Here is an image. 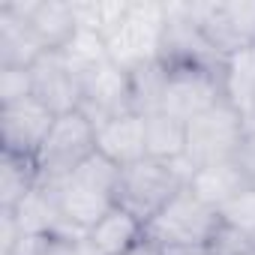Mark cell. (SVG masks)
<instances>
[{"mask_svg": "<svg viewBox=\"0 0 255 255\" xmlns=\"http://www.w3.org/2000/svg\"><path fill=\"white\" fill-rule=\"evenodd\" d=\"M33 96L30 69H0V105L24 102Z\"/></svg>", "mask_w": 255, "mask_h": 255, "instance_id": "cb8c5ba5", "label": "cell"}, {"mask_svg": "<svg viewBox=\"0 0 255 255\" xmlns=\"http://www.w3.org/2000/svg\"><path fill=\"white\" fill-rule=\"evenodd\" d=\"M144 222L126 213L123 207H111L84 237L96 255H126L138 240H144Z\"/></svg>", "mask_w": 255, "mask_h": 255, "instance_id": "2e32d148", "label": "cell"}, {"mask_svg": "<svg viewBox=\"0 0 255 255\" xmlns=\"http://www.w3.org/2000/svg\"><path fill=\"white\" fill-rule=\"evenodd\" d=\"M192 12L222 60L255 45V0H192Z\"/></svg>", "mask_w": 255, "mask_h": 255, "instance_id": "ba28073f", "label": "cell"}, {"mask_svg": "<svg viewBox=\"0 0 255 255\" xmlns=\"http://www.w3.org/2000/svg\"><path fill=\"white\" fill-rule=\"evenodd\" d=\"M42 54L45 45L30 24L9 3H0V69H30Z\"/></svg>", "mask_w": 255, "mask_h": 255, "instance_id": "9a60e30c", "label": "cell"}, {"mask_svg": "<svg viewBox=\"0 0 255 255\" xmlns=\"http://www.w3.org/2000/svg\"><path fill=\"white\" fill-rule=\"evenodd\" d=\"M6 3L30 24L45 51H63L81 30L75 0L72 3L66 0H6Z\"/></svg>", "mask_w": 255, "mask_h": 255, "instance_id": "4fadbf2b", "label": "cell"}, {"mask_svg": "<svg viewBox=\"0 0 255 255\" xmlns=\"http://www.w3.org/2000/svg\"><path fill=\"white\" fill-rule=\"evenodd\" d=\"M219 219H222V225L255 240V186H246L225 207H219Z\"/></svg>", "mask_w": 255, "mask_h": 255, "instance_id": "603a6c76", "label": "cell"}, {"mask_svg": "<svg viewBox=\"0 0 255 255\" xmlns=\"http://www.w3.org/2000/svg\"><path fill=\"white\" fill-rule=\"evenodd\" d=\"M96 153L126 168L147 159V132L141 114H123L96 126Z\"/></svg>", "mask_w": 255, "mask_h": 255, "instance_id": "5bb4252c", "label": "cell"}, {"mask_svg": "<svg viewBox=\"0 0 255 255\" xmlns=\"http://www.w3.org/2000/svg\"><path fill=\"white\" fill-rule=\"evenodd\" d=\"M237 165L255 186V111L243 114V135H240V150H237Z\"/></svg>", "mask_w": 255, "mask_h": 255, "instance_id": "d4e9b609", "label": "cell"}, {"mask_svg": "<svg viewBox=\"0 0 255 255\" xmlns=\"http://www.w3.org/2000/svg\"><path fill=\"white\" fill-rule=\"evenodd\" d=\"M192 165L186 159L180 162H159V159H141L135 165L120 168L117 180V207L132 213L144 225L189 183Z\"/></svg>", "mask_w": 255, "mask_h": 255, "instance_id": "7a4b0ae2", "label": "cell"}, {"mask_svg": "<svg viewBox=\"0 0 255 255\" xmlns=\"http://www.w3.org/2000/svg\"><path fill=\"white\" fill-rule=\"evenodd\" d=\"M144 132H147V159L159 162H180L186 156V123L159 111L144 117Z\"/></svg>", "mask_w": 255, "mask_h": 255, "instance_id": "d6986e66", "label": "cell"}, {"mask_svg": "<svg viewBox=\"0 0 255 255\" xmlns=\"http://www.w3.org/2000/svg\"><path fill=\"white\" fill-rule=\"evenodd\" d=\"M222 99V66H168L162 111L189 123Z\"/></svg>", "mask_w": 255, "mask_h": 255, "instance_id": "52a82bcc", "label": "cell"}, {"mask_svg": "<svg viewBox=\"0 0 255 255\" xmlns=\"http://www.w3.org/2000/svg\"><path fill=\"white\" fill-rule=\"evenodd\" d=\"M78 111L93 123L102 126L114 117L132 114L129 99V72L120 69L114 60H105L81 75V105Z\"/></svg>", "mask_w": 255, "mask_h": 255, "instance_id": "30bf717a", "label": "cell"}, {"mask_svg": "<svg viewBox=\"0 0 255 255\" xmlns=\"http://www.w3.org/2000/svg\"><path fill=\"white\" fill-rule=\"evenodd\" d=\"M159 60L168 66H222V54L207 42L192 3H165Z\"/></svg>", "mask_w": 255, "mask_h": 255, "instance_id": "9c48e42d", "label": "cell"}, {"mask_svg": "<svg viewBox=\"0 0 255 255\" xmlns=\"http://www.w3.org/2000/svg\"><path fill=\"white\" fill-rule=\"evenodd\" d=\"M246 186H252L249 183V177L243 174V168L237 165V159H231V162H216V165H201V168H195L192 171V177H189V189L201 198V201H207L210 207H225L234 195H240Z\"/></svg>", "mask_w": 255, "mask_h": 255, "instance_id": "e0dca14e", "label": "cell"}, {"mask_svg": "<svg viewBox=\"0 0 255 255\" xmlns=\"http://www.w3.org/2000/svg\"><path fill=\"white\" fill-rule=\"evenodd\" d=\"M54 117L39 99H24L12 105H0V153L36 159L42 141L48 138Z\"/></svg>", "mask_w": 255, "mask_h": 255, "instance_id": "8fae6325", "label": "cell"}, {"mask_svg": "<svg viewBox=\"0 0 255 255\" xmlns=\"http://www.w3.org/2000/svg\"><path fill=\"white\" fill-rule=\"evenodd\" d=\"M93 153H96V126L81 111L54 117L51 132L36 153L39 183H60Z\"/></svg>", "mask_w": 255, "mask_h": 255, "instance_id": "277c9868", "label": "cell"}, {"mask_svg": "<svg viewBox=\"0 0 255 255\" xmlns=\"http://www.w3.org/2000/svg\"><path fill=\"white\" fill-rule=\"evenodd\" d=\"M162 30H165V3H159V0H129V9H126L120 27L105 42L108 57L126 72L141 63L159 60Z\"/></svg>", "mask_w": 255, "mask_h": 255, "instance_id": "5b68a950", "label": "cell"}, {"mask_svg": "<svg viewBox=\"0 0 255 255\" xmlns=\"http://www.w3.org/2000/svg\"><path fill=\"white\" fill-rule=\"evenodd\" d=\"M126 255H165V252H162V246H159V243H153V240L144 234V240H138L129 252H126Z\"/></svg>", "mask_w": 255, "mask_h": 255, "instance_id": "484cf974", "label": "cell"}, {"mask_svg": "<svg viewBox=\"0 0 255 255\" xmlns=\"http://www.w3.org/2000/svg\"><path fill=\"white\" fill-rule=\"evenodd\" d=\"M222 99L240 114L255 111V45L222 60Z\"/></svg>", "mask_w": 255, "mask_h": 255, "instance_id": "ac0fdd59", "label": "cell"}, {"mask_svg": "<svg viewBox=\"0 0 255 255\" xmlns=\"http://www.w3.org/2000/svg\"><path fill=\"white\" fill-rule=\"evenodd\" d=\"M165 255H213L210 246H174V249H162Z\"/></svg>", "mask_w": 255, "mask_h": 255, "instance_id": "4316f807", "label": "cell"}, {"mask_svg": "<svg viewBox=\"0 0 255 255\" xmlns=\"http://www.w3.org/2000/svg\"><path fill=\"white\" fill-rule=\"evenodd\" d=\"M162 96H165V63L150 60L135 69H129V99H132V114L150 117L162 111Z\"/></svg>", "mask_w": 255, "mask_h": 255, "instance_id": "44dd1931", "label": "cell"}, {"mask_svg": "<svg viewBox=\"0 0 255 255\" xmlns=\"http://www.w3.org/2000/svg\"><path fill=\"white\" fill-rule=\"evenodd\" d=\"M219 225H222L219 210L210 207L207 201H201L186 183L144 225V231L162 249H174V246H210V240L219 231Z\"/></svg>", "mask_w": 255, "mask_h": 255, "instance_id": "3957f363", "label": "cell"}, {"mask_svg": "<svg viewBox=\"0 0 255 255\" xmlns=\"http://www.w3.org/2000/svg\"><path fill=\"white\" fill-rule=\"evenodd\" d=\"M240 135H243V114L234 111L228 102H219L210 111L186 123V156L183 159L192 168L231 162L237 159Z\"/></svg>", "mask_w": 255, "mask_h": 255, "instance_id": "8992f818", "label": "cell"}, {"mask_svg": "<svg viewBox=\"0 0 255 255\" xmlns=\"http://www.w3.org/2000/svg\"><path fill=\"white\" fill-rule=\"evenodd\" d=\"M75 9H78V24L108 42L129 9V0H96V3L87 0V3H75Z\"/></svg>", "mask_w": 255, "mask_h": 255, "instance_id": "7402d4cb", "label": "cell"}, {"mask_svg": "<svg viewBox=\"0 0 255 255\" xmlns=\"http://www.w3.org/2000/svg\"><path fill=\"white\" fill-rule=\"evenodd\" d=\"M117 180H120V165H114L102 153H93L69 177L45 186L54 189L66 228L87 234L111 207H117Z\"/></svg>", "mask_w": 255, "mask_h": 255, "instance_id": "6da1fadb", "label": "cell"}, {"mask_svg": "<svg viewBox=\"0 0 255 255\" xmlns=\"http://www.w3.org/2000/svg\"><path fill=\"white\" fill-rule=\"evenodd\" d=\"M33 99H39L51 114H69L81 105V75L60 51H45L33 66Z\"/></svg>", "mask_w": 255, "mask_h": 255, "instance_id": "7c38bea8", "label": "cell"}, {"mask_svg": "<svg viewBox=\"0 0 255 255\" xmlns=\"http://www.w3.org/2000/svg\"><path fill=\"white\" fill-rule=\"evenodd\" d=\"M39 186L36 159L0 153V210H15Z\"/></svg>", "mask_w": 255, "mask_h": 255, "instance_id": "ffe728a7", "label": "cell"}]
</instances>
